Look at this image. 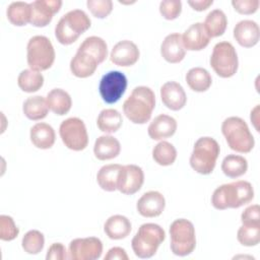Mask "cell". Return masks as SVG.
Wrapping results in <instances>:
<instances>
[{"label":"cell","mask_w":260,"mask_h":260,"mask_svg":"<svg viewBox=\"0 0 260 260\" xmlns=\"http://www.w3.org/2000/svg\"><path fill=\"white\" fill-rule=\"evenodd\" d=\"M7 18L16 26H23L30 22V5L22 1H15L7 7Z\"/></svg>","instance_id":"33"},{"label":"cell","mask_w":260,"mask_h":260,"mask_svg":"<svg viewBox=\"0 0 260 260\" xmlns=\"http://www.w3.org/2000/svg\"><path fill=\"white\" fill-rule=\"evenodd\" d=\"M210 38L202 22L191 24L182 35V42L185 49L189 51H201L207 47Z\"/></svg>","instance_id":"18"},{"label":"cell","mask_w":260,"mask_h":260,"mask_svg":"<svg viewBox=\"0 0 260 260\" xmlns=\"http://www.w3.org/2000/svg\"><path fill=\"white\" fill-rule=\"evenodd\" d=\"M139 56L140 52L136 44L129 40H123L113 47L110 59L115 65L128 67L134 65L138 61Z\"/></svg>","instance_id":"15"},{"label":"cell","mask_w":260,"mask_h":260,"mask_svg":"<svg viewBox=\"0 0 260 260\" xmlns=\"http://www.w3.org/2000/svg\"><path fill=\"white\" fill-rule=\"evenodd\" d=\"M91 25L90 18L81 9H73L64 14L55 27V37L62 45H71Z\"/></svg>","instance_id":"3"},{"label":"cell","mask_w":260,"mask_h":260,"mask_svg":"<svg viewBox=\"0 0 260 260\" xmlns=\"http://www.w3.org/2000/svg\"><path fill=\"white\" fill-rule=\"evenodd\" d=\"M47 104L49 109L56 115L63 116L67 114L72 106L70 94L62 88H54L47 94Z\"/></svg>","instance_id":"26"},{"label":"cell","mask_w":260,"mask_h":260,"mask_svg":"<svg viewBox=\"0 0 260 260\" xmlns=\"http://www.w3.org/2000/svg\"><path fill=\"white\" fill-rule=\"evenodd\" d=\"M221 132L231 149L241 152H250L255 144L254 137L247 123L240 117H229L221 124Z\"/></svg>","instance_id":"5"},{"label":"cell","mask_w":260,"mask_h":260,"mask_svg":"<svg viewBox=\"0 0 260 260\" xmlns=\"http://www.w3.org/2000/svg\"><path fill=\"white\" fill-rule=\"evenodd\" d=\"M152 158L159 166H171L177 158V150L172 143L160 141L152 149Z\"/></svg>","instance_id":"36"},{"label":"cell","mask_w":260,"mask_h":260,"mask_svg":"<svg viewBox=\"0 0 260 260\" xmlns=\"http://www.w3.org/2000/svg\"><path fill=\"white\" fill-rule=\"evenodd\" d=\"M219 151V145L214 138L208 136L200 137L195 142L190 156L191 168L201 175L211 174L214 170Z\"/></svg>","instance_id":"6"},{"label":"cell","mask_w":260,"mask_h":260,"mask_svg":"<svg viewBox=\"0 0 260 260\" xmlns=\"http://www.w3.org/2000/svg\"><path fill=\"white\" fill-rule=\"evenodd\" d=\"M165 239L166 233L160 225L151 222L143 223L133 237L131 247L138 258L147 259L156 253Z\"/></svg>","instance_id":"4"},{"label":"cell","mask_w":260,"mask_h":260,"mask_svg":"<svg viewBox=\"0 0 260 260\" xmlns=\"http://www.w3.org/2000/svg\"><path fill=\"white\" fill-rule=\"evenodd\" d=\"M80 52H84L91 57H93L99 64L105 61L108 56V46L106 41H104L100 37L91 36L86 38L79 46L78 50Z\"/></svg>","instance_id":"28"},{"label":"cell","mask_w":260,"mask_h":260,"mask_svg":"<svg viewBox=\"0 0 260 260\" xmlns=\"http://www.w3.org/2000/svg\"><path fill=\"white\" fill-rule=\"evenodd\" d=\"M177 130V121L166 114L156 116L147 128L149 137L153 140H161L171 137Z\"/></svg>","instance_id":"21"},{"label":"cell","mask_w":260,"mask_h":260,"mask_svg":"<svg viewBox=\"0 0 260 260\" xmlns=\"http://www.w3.org/2000/svg\"><path fill=\"white\" fill-rule=\"evenodd\" d=\"M171 250L177 256L190 255L196 247V235L193 223L185 218H179L170 226Z\"/></svg>","instance_id":"8"},{"label":"cell","mask_w":260,"mask_h":260,"mask_svg":"<svg viewBox=\"0 0 260 260\" xmlns=\"http://www.w3.org/2000/svg\"><path fill=\"white\" fill-rule=\"evenodd\" d=\"M132 230L130 220L121 214L110 216L105 224L104 231L106 235L112 240H121L126 238Z\"/></svg>","instance_id":"25"},{"label":"cell","mask_w":260,"mask_h":260,"mask_svg":"<svg viewBox=\"0 0 260 260\" xmlns=\"http://www.w3.org/2000/svg\"><path fill=\"white\" fill-rule=\"evenodd\" d=\"M99 66L98 61L90 55L77 51L70 61V70L72 74L79 78L91 76Z\"/></svg>","instance_id":"22"},{"label":"cell","mask_w":260,"mask_h":260,"mask_svg":"<svg viewBox=\"0 0 260 260\" xmlns=\"http://www.w3.org/2000/svg\"><path fill=\"white\" fill-rule=\"evenodd\" d=\"M203 25L209 38H216L222 36L225 31L228 19L222 10L213 9L206 15Z\"/></svg>","instance_id":"30"},{"label":"cell","mask_w":260,"mask_h":260,"mask_svg":"<svg viewBox=\"0 0 260 260\" xmlns=\"http://www.w3.org/2000/svg\"><path fill=\"white\" fill-rule=\"evenodd\" d=\"M121 151V145L117 138L111 135L100 136L93 145V152L98 159L108 160L115 158Z\"/></svg>","instance_id":"23"},{"label":"cell","mask_w":260,"mask_h":260,"mask_svg":"<svg viewBox=\"0 0 260 260\" xmlns=\"http://www.w3.org/2000/svg\"><path fill=\"white\" fill-rule=\"evenodd\" d=\"M182 11V2L180 0H164L159 4V12L168 20L176 19Z\"/></svg>","instance_id":"41"},{"label":"cell","mask_w":260,"mask_h":260,"mask_svg":"<svg viewBox=\"0 0 260 260\" xmlns=\"http://www.w3.org/2000/svg\"><path fill=\"white\" fill-rule=\"evenodd\" d=\"M86 6L96 18H105L113 10V2L111 0H87Z\"/></svg>","instance_id":"40"},{"label":"cell","mask_w":260,"mask_h":260,"mask_svg":"<svg viewBox=\"0 0 260 260\" xmlns=\"http://www.w3.org/2000/svg\"><path fill=\"white\" fill-rule=\"evenodd\" d=\"M123 123L122 115L115 109L101 111L96 119V125L102 132L114 133L120 129Z\"/></svg>","instance_id":"32"},{"label":"cell","mask_w":260,"mask_h":260,"mask_svg":"<svg viewBox=\"0 0 260 260\" xmlns=\"http://www.w3.org/2000/svg\"><path fill=\"white\" fill-rule=\"evenodd\" d=\"M121 168L122 166L119 164H111L100 169L96 175V181L103 190L108 192L117 190L118 176Z\"/></svg>","instance_id":"31"},{"label":"cell","mask_w":260,"mask_h":260,"mask_svg":"<svg viewBox=\"0 0 260 260\" xmlns=\"http://www.w3.org/2000/svg\"><path fill=\"white\" fill-rule=\"evenodd\" d=\"M248 170L247 159L238 154L226 155L221 162V171L229 178H239Z\"/></svg>","instance_id":"34"},{"label":"cell","mask_w":260,"mask_h":260,"mask_svg":"<svg viewBox=\"0 0 260 260\" xmlns=\"http://www.w3.org/2000/svg\"><path fill=\"white\" fill-rule=\"evenodd\" d=\"M30 5V24L37 27H44L48 25L57 13L61 6L60 0H36L29 3Z\"/></svg>","instance_id":"14"},{"label":"cell","mask_w":260,"mask_h":260,"mask_svg":"<svg viewBox=\"0 0 260 260\" xmlns=\"http://www.w3.org/2000/svg\"><path fill=\"white\" fill-rule=\"evenodd\" d=\"M19 230L11 216L0 215V239L2 241H12L18 236Z\"/></svg>","instance_id":"39"},{"label":"cell","mask_w":260,"mask_h":260,"mask_svg":"<svg viewBox=\"0 0 260 260\" xmlns=\"http://www.w3.org/2000/svg\"><path fill=\"white\" fill-rule=\"evenodd\" d=\"M250 118H251V121H252L254 127L256 128V130L259 131V130H258L259 128H258V125H257V123H258V121H259V105H257V106L251 111V116H250Z\"/></svg>","instance_id":"47"},{"label":"cell","mask_w":260,"mask_h":260,"mask_svg":"<svg viewBox=\"0 0 260 260\" xmlns=\"http://www.w3.org/2000/svg\"><path fill=\"white\" fill-rule=\"evenodd\" d=\"M127 88V77L121 71L113 70L107 72L101 78L99 91L102 100L107 104L117 103L125 93Z\"/></svg>","instance_id":"11"},{"label":"cell","mask_w":260,"mask_h":260,"mask_svg":"<svg viewBox=\"0 0 260 260\" xmlns=\"http://www.w3.org/2000/svg\"><path fill=\"white\" fill-rule=\"evenodd\" d=\"M259 37V26L253 20H241L234 27V38L242 47H254L258 43Z\"/></svg>","instance_id":"20"},{"label":"cell","mask_w":260,"mask_h":260,"mask_svg":"<svg viewBox=\"0 0 260 260\" xmlns=\"http://www.w3.org/2000/svg\"><path fill=\"white\" fill-rule=\"evenodd\" d=\"M243 224H260V207L258 204L248 206L241 214Z\"/></svg>","instance_id":"43"},{"label":"cell","mask_w":260,"mask_h":260,"mask_svg":"<svg viewBox=\"0 0 260 260\" xmlns=\"http://www.w3.org/2000/svg\"><path fill=\"white\" fill-rule=\"evenodd\" d=\"M31 143L41 149H49L55 143L56 134L53 127L47 123L40 122L30 128L29 132Z\"/></svg>","instance_id":"24"},{"label":"cell","mask_w":260,"mask_h":260,"mask_svg":"<svg viewBox=\"0 0 260 260\" xmlns=\"http://www.w3.org/2000/svg\"><path fill=\"white\" fill-rule=\"evenodd\" d=\"M162 104L172 111H179L186 105L187 96L182 85L176 81H168L160 87Z\"/></svg>","instance_id":"17"},{"label":"cell","mask_w":260,"mask_h":260,"mask_svg":"<svg viewBox=\"0 0 260 260\" xmlns=\"http://www.w3.org/2000/svg\"><path fill=\"white\" fill-rule=\"evenodd\" d=\"M59 134L65 146L71 150H83L88 144L85 124L79 118L71 117L64 120L60 125Z\"/></svg>","instance_id":"10"},{"label":"cell","mask_w":260,"mask_h":260,"mask_svg":"<svg viewBox=\"0 0 260 260\" xmlns=\"http://www.w3.org/2000/svg\"><path fill=\"white\" fill-rule=\"evenodd\" d=\"M188 4L196 11H203L206 10L209 6L213 4L212 0H190Z\"/></svg>","instance_id":"46"},{"label":"cell","mask_w":260,"mask_h":260,"mask_svg":"<svg viewBox=\"0 0 260 260\" xmlns=\"http://www.w3.org/2000/svg\"><path fill=\"white\" fill-rule=\"evenodd\" d=\"M103 243L99 238H77L70 242L68 258L72 260H95L102 256Z\"/></svg>","instance_id":"12"},{"label":"cell","mask_w":260,"mask_h":260,"mask_svg":"<svg viewBox=\"0 0 260 260\" xmlns=\"http://www.w3.org/2000/svg\"><path fill=\"white\" fill-rule=\"evenodd\" d=\"M232 5L240 14H252L257 11L259 0H234Z\"/></svg>","instance_id":"42"},{"label":"cell","mask_w":260,"mask_h":260,"mask_svg":"<svg viewBox=\"0 0 260 260\" xmlns=\"http://www.w3.org/2000/svg\"><path fill=\"white\" fill-rule=\"evenodd\" d=\"M45 245L44 235L37 230L28 231L22 238L21 246L24 252L30 255L39 254Z\"/></svg>","instance_id":"37"},{"label":"cell","mask_w":260,"mask_h":260,"mask_svg":"<svg viewBox=\"0 0 260 260\" xmlns=\"http://www.w3.org/2000/svg\"><path fill=\"white\" fill-rule=\"evenodd\" d=\"M165 197L157 191L145 192L138 199L136 204L138 213L144 217H155L160 215L165 209Z\"/></svg>","instance_id":"16"},{"label":"cell","mask_w":260,"mask_h":260,"mask_svg":"<svg viewBox=\"0 0 260 260\" xmlns=\"http://www.w3.org/2000/svg\"><path fill=\"white\" fill-rule=\"evenodd\" d=\"M105 260H128L129 257L126 251L121 247H113L104 257Z\"/></svg>","instance_id":"45"},{"label":"cell","mask_w":260,"mask_h":260,"mask_svg":"<svg viewBox=\"0 0 260 260\" xmlns=\"http://www.w3.org/2000/svg\"><path fill=\"white\" fill-rule=\"evenodd\" d=\"M186 82L192 90L197 92H203L210 87L212 83V78L205 68L194 67L187 72Z\"/></svg>","instance_id":"29"},{"label":"cell","mask_w":260,"mask_h":260,"mask_svg":"<svg viewBox=\"0 0 260 260\" xmlns=\"http://www.w3.org/2000/svg\"><path fill=\"white\" fill-rule=\"evenodd\" d=\"M160 54L169 63L175 64L181 62L186 55V49L182 42V35L178 32L168 35L161 43Z\"/></svg>","instance_id":"19"},{"label":"cell","mask_w":260,"mask_h":260,"mask_svg":"<svg viewBox=\"0 0 260 260\" xmlns=\"http://www.w3.org/2000/svg\"><path fill=\"white\" fill-rule=\"evenodd\" d=\"M240 244L246 247L256 246L260 242V224H242L237 233Z\"/></svg>","instance_id":"38"},{"label":"cell","mask_w":260,"mask_h":260,"mask_svg":"<svg viewBox=\"0 0 260 260\" xmlns=\"http://www.w3.org/2000/svg\"><path fill=\"white\" fill-rule=\"evenodd\" d=\"M55 50L45 36H35L26 46V60L31 70L41 72L49 69L55 61Z\"/></svg>","instance_id":"7"},{"label":"cell","mask_w":260,"mask_h":260,"mask_svg":"<svg viewBox=\"0 0 260 260\" xmlns=\"http://www.w3.org/2000/svg\"><path fill=\"white\" fill-rule=\"evenodd\" d=\"M254 198V189L248 181H236L217 187L212 196L211 204L215 209L239 208Z\"/></svg>","instance_id":"1"},{"label":"cell","mask_w":260,"mask_h":260,"mask_svg":"<svg viewBox=\"0 0 260 260\" xmlns=\"http://www.w3.org/2000/svg\"><path fill=\"white\" fill-rule=\"evenodd\" d=\"M17 84L19 88L25 92H35L43 86L44 76L38 71L24 69L18 75Z\"/></svg>","instance_id":"35"},{"label":"cell","mask_w":260,"mask_h":260,"mask_svg":"<svg viewBox=\"0 0 260 260\" xmlns=\"http://www.w3.org/2000/svg\"><path fill=\"white\" fill-rule=\"evenodd\" d=\"M210 66L219 77L229 78L234 76L239 66L235 47L230 42L217 43L213 47L210 56Z\"/></svg>","instance_id":"9"},{"label":"cell","mask_w":260,"mask_h":260,"mask_svg":"<svg viewBox=\"0 0 260 260\" xmlns=\"http://www.w3.org/2000/svg\"><path fill=\"white\" fill-rule=\"evenodd\" d=\"M47 100L42 95H34L27 98L22 106L24 116L32 121L44 119L49 112Z\"/></svg>","instance_id":"27"},{"label":"cell","mask_w":260,"mask_h":260,"mask_svg":"<svg viewBox=\"0 0 260 260\" xmlns=\"http://www.w3.org/2000/svg\"><path fill=\"white\" fill-rule=\"evenodd\" d=\"M144 182V173L136 165L122 166L117 182V189L125 195H132L138 192Z\"/></svg>","instance_id":"13"},{"label":"cell","mask_w":260,"mask_h":260,"mask_svg":"<svg viewBox=\"0 0 260 260\" xmlns=\"http://www.w3.org/2000/svg\"><path fill=\"white\" fill-rule=\"evenodd\" d=\"M68 258L65 246L62 243H53L47 252V260H64Z\"/></svg>","instance_id":"44"},{"label":"cell","mask_w":260,"mask_h":260,"mask_svg":"<svg viewBox=\"0 0 260 260\" xmlns=\"http://www.w3.org/2000/svg\"><path fill=\"white\" fill-rule=\"evenodd\" d=\"M155 107V95L150 87L136 86L123 104L125 116L134 124H145L149 121Z\"/></svg>","instance_id":"2"}]
</instances>
